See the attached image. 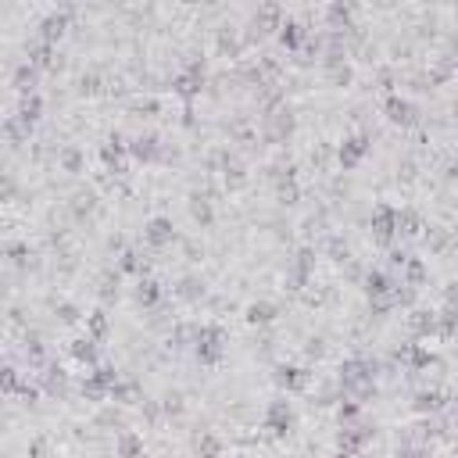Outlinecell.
<instances>
[{"label": "cell", "instance_id": "6da1fadb", "mask_svg": "<svg viewBox=\"0 0 458 458\" xmlns=\"http://www.w3.org/2000/svg\"><path fill=\"white\" fill-rule=\"evenodd\" d=\"M151 236H154V240H165V236H168V222H161V219H157V222L151 226Z\"/></svg>", "mask_w": 458, "mask_h": 458}]
</instances>
